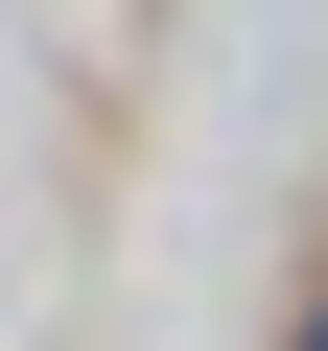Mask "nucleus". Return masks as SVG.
<instances>
[{
  "instance_id": "nucleus-1",
  "label": "nucleus",
  "mask_w": 328,
  "mask_h": 351,
  "mask_svg": "<svg viewBox=\"0 0 328 351\" xmlns=\"http://www.w3.org/2000/svg\"><path fill=\"white\" fill-rule=\"evenodd\" d=\"M305 351H328V328H305Z\"/></svg>"
}]
</instances>
